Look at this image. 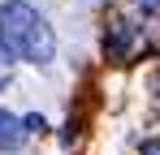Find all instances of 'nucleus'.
<instances>
[{
	"instance_id": "obj_3",
	"label": "nucleus",
	"mask_w": 160,
	"mask_h": 155,
	"mask_svg": "<svg viewBox=\"0 0 160 155\" xmlns=\"http://www.w3.org/2000/svg\"><path fill=\"white\" fill-rule=\"evenodd\" d=\"M9 78H13V60H9V56L0 52V91L9 86Z\"/></svg>"
},
{
	"instance_id": "obj_4",
	"label": "nucleus",
	"mask_w": 160,
	"mask_h": 155,
	"mask_svg": "<svg viewBox=\"0 0 160 155\" xmlns=\"http://www.w3.org/2000/svg\"><path fill=\"white\" fill-rule=\"evenodd\" d=\"M143 155H160V138H147L143 142Z\"/></svg>"
},
{
	"instance_id": "obj_2",
	"label": "nucleus",
	"mask_w": 160,
	"mask_h": 155,
	"mask_svg": "<svg viewBox=\"0 0 160 155\" xmlns=\"http://www.w3.org/2000/svg\"><path fill=\"white\" fill-rule=\"evenodd\" d=\"M18 142H22V121L13 112H0V151L18 147Z\"/></svg>"
},
{
	"instance_id": "obj_1",
	"label": "nucleus",
	"mask_w": 160,
	"mask_h": 155,
	"mask_svg": "<svg viewBox=\"0 0 160 155\" xmlns=\"http://www.w3.org/2000/svg\"><path fill=\"white\" fill-rule=\"evenodd\" d=\"M0 52L9 60L48 65L56 56V35L39 9H30L26 0H9V4H0Z\"/></svg>"
}]
</instances>
